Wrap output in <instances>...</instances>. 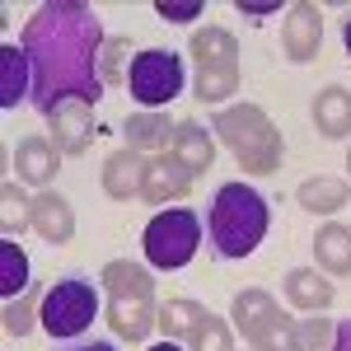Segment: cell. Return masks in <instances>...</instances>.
<instances>
[{
  "label": "cell",
  "instance_id": "e0dca14e",
  "mask_svg": "<svg viewBox=\"0 0 351 351\" xmlns=\"http://www.w3.org/2000/svg\"><path fill=\"white\" fill-rule=\"evenodd\" d=\"M314 127H319V136H328V141L351 136V89L328 84V89L314 94Z\"/></svg>",
  "mask_w": 351,
  "mask_h": 351
},
{
  "label": "cell",
  "instance_id": "d590c367",
  "mask_svg": "<svg viewBox=\"0 0 351 351\" xmlns=\"http://www.w3.org/2000/svg\"><path fill=\"white\" fill-rule=\"evenodd\" d=\"M342 43H347V56H351V19H347V28H342Z\"/></svg>",
  "mask_w": 351,
  "mask_h": 351
},
{
  "label": "cell",
  "instance_id": "3957f363",
  "mask_svg": "<svg viewBox=\"0 0 351 351\" xmlns=\"http://www.w3.org/2000/svg\"><path fill=\"white\" fill-rule=\"evenodd\" d=\"M104 295H108V328L127 342H145L160 324L155 309V281L141 263H108L104 267Z\"/></svg>",
  "mask_w": 351,
  "mask_h": 351
},
{
  "label": "cell",
  "instance_id": "f546056e",
  "mask_svg": "<svg viewBox=\"0 0 351 351\" xmlns=\"http://www.w3.org/2000/svg\"><path fill=\"white\" fill-rule=\"evenodd\" d=\"M192 351H239V347H234V332L225 319H206V328L192 337Z\"/></svg>",
  "mask_w": 351,
  "mask_h": 351
},
{
  "label": "cell",
  "instance_id": "4dcf8cb0",
  "mask_svg": "<svg viewBox=\"0 0 351 351\" xmlns=\"http://www.w3.org/2000/svg\"><path fill=\"white\" fill-rule=\"evenodd\" d=\"M155 14L173 19V24H188V19L202 14V0H183V5H178V0H160V5H155Z\"/></svg>",
  "mask_w": 351,
  "mask_h": 351
},
{
  "label": "cell",
  "instance_id": "83f0119b",
  "mask_svg": "<svg viewBox=\"0 0 351 351\" xmlns=\"http://www.w3.org/2000/svg\"><path fill=\"white\" fill-rule=\"evenodd\" d=\"M33 304H43V295H38L33 286H28L19 300H5V319H0V324H5L10 337H24L28 328H33Z\"/></svg>",
  "mask_w": 351,
  "mask_h": 351
},
{
  "label": "cell",
  "instance_id": "7a4b0ae2",
  "mask_svg": "<svg viewBox=\"0 0 351 351\" xmlns=\"http://www.w3.org/2000/svg\"><path fill=\"white\" fill-rule=\"evenodd\" d=\"M267 197L248 183H225L211 197V211H206V234L211 248L220 258H248L258 243L267 239Z\"/></svg>",
  "mask_w": 351,
  "mask_h": 351
},
{
  "label": "cell",
  "instance_id": "8d00e7d4",
  "mask_svg": "<svg viewBox=\"0 0 351 351\" xmlns=\"http://www.w3.org/2000/svg\"><path fill=\"white\" fill-rule=\"evenodd\" d=\"M347 164H351V160H347Z\"/></svg>",
  "mask_w": 351,
  "mask_h": 351
},
{
  "label": "cell",
  "instance_id": "9a60e30c",
  "mask_svg": "<svg viewBox=\"0 0 351 351\" xmlns=\"http://www.w3.org/2000/svg\"><path fill=\"white\" fill-rule=\"evenodd\" d=\"M33 230L43 234L47 243H71L75 234V211L61 192H38L33 197Z\"/></svg>",
  "mask_w": 351,
  "mask_h": 351
},
{
  "label": "cell",
  "instance_id": "1f68e13d",
  "mask_svg": "<svg viewBox=\"0 0 351 351\" xmlns=\"http://www.w3.org/2000/svg\"><path fill=\"white\" fill-rule=\"evenodd\" d=\"M332 351H351V319L347 324H337V347Z\"/></svg>",
  "mask_w": 351,
  "mask_h": 351
},
{
  "label": "cell",
  "instance_id": "d4e9b609",
  "mask_svg": "<svg viewBox=\"0 0 351 351\" xmlns=\"http://www.w3.org/2000/svg\"><path fill=\"white\" fill-rule=\"evenodd\" d=\"M0 230H5V239H19V230H33V197L14 188V183H5L0 188Z\"/></svg>",
  "mask_w": 351,
  "mask_h": 351
},
{
  "label": "cell",
  "instance_id": "603a6c76",
  "mask_svg": "<svg viewBox=\"0 0 351 351\" xmlns=\"http://www.w3.org/2000/svg\"><path fill=\"white\" fill-rule=\"evenodd\" d=\"M295 202L304 211H314V216H332V211H342L351 202V192L342 178H304L295 192Z\"/></svg>",
  "mask_w": 351,
  "mask_h": 351
},
{
  "label": "cell",
  "instance_id": "2e32d148",
  "mask_svg": "<svg viewBox=\"0 0 351 351\" xmlns=\"http://www.w3.org/2000/svg\"><path fill=\"white\" fill-rule=\"evenodd\" d=\"M197 183L183 164L173 160V155H160V160H150V173H145V202H155V206H164V202H178V197H188V188Z\"/></svg>",
  "mask_w": 351,
  "mask_h": 351
},
{
  "label": "cell",
  "instance_id": "9c48e42d",
  "mask_svg": "<svg viewBox=\"0 0 351 351\" xmlns=\"http://www.w3.org/2000/svg\"><path fill=\"white\" fill-rule=\"evenodd\" d=\"M52 127V145L61 155H84L94 141V104L89 99H61L43 112Z\"/></svg>",
  "mask_w": 351,
  "mask_h": 351
},
{
  "label": "cell",
  "instance_id": "277c9868",
  "mask_svg": "<svg viewBox=\"0 0 351 351\" xmlns=\"http://www.w3.org/2000/svg\"><path fill=\"white\" fill-rule=\"evenodd\" d=\"M220 145L239 160L248 173H276L281 164V132L271 127V117L258 104H239V108H220L211 117Z\"/></svg>",
  "mask_w": 351,
  "mask_h": 351
},
{
  "label": "cell",
  "instance_id": "44dd1931",
  "mask_svg": "<svg viewBox=\"0 0 351 351\" xmlns=\"http://www.w3.org/2000/svg\"><path fill=\"white\" fill-rule=\"evenodd\" d=\"M286 300L295 309H304V314H319V309L332 304V281L319 276L314 267H295V271H286Z\"/></svg>",
  "mask_w": 351,
  "mask_h": 351
},
{
  "label": "cell",
  "instance_id": "d6a6232c",
  "mask_svg": "<svg viewBox=\"0 0 351 351\" xmlns=\"http://www.w3.org/2000/svg\"><path fill=\"white\" fill-rule=\"evenodd\" d=\"M239 14H253V19H263V14H276V5H239Z\"/></svg>",
  "mask_w": 351,
  "mask_h": 351
},
{
  "label": "cell",
  "instance_id": "30bf717a",
  "mask_svg": "<svg viewBox=\"0 0 351 351\" xmlns=\"http://www.w3.org/2000/svg\"><path fill=\"white\" fill-rule=\"evenodd\" d=\"M281 47H286L291 61H314V56H319V47H324V14H319V5L300 0V5L286 10Z\"/></svg>",
  "mask_w": 351,
  "mask_h": 351
},
{
  "label": "cell",
  "instance_id": "8fae6325",
  "mask_svg": "<svg viewBox=\"0 0 351 351\" xmlns=\"http://www.w3.org/2000/svg\"><path fill=\"white\" fill-rule=\"evenodd\" d=\"M169 155L183 164L192 178H202V173L216 164V141H211V132H206L202 122L183 117V122L173 127V145H169Z\"/></svg>",
  "mask_w": 351,
  "mask_h": 351
},
{
  "label": "cell",
  "instance_id": "ba28073f",
  "mask_svg": "<svg viewBox=\"0 0 351 351\" xmlns=\"http://www.w3.org/2000/svg\"><path fill=\"white\" fill-rule=\"evenodd\" d=\"M127 89H132V99L141 104L145 112L164 108L169 99H178V89H183V61L173 52H136L132 56V75H127Z\"/></svg>",
  "mask_w": 351,
  "mask_h": 351
},
{
  "label": "cell",
  "instance_id": "5bb4252c",
  "mask_svg": "<svg viewBox=\"0 0 351 351\" xmlns=\"http://www.w3.org/2000/svg\"><path fill=\"white\" fill-rule=\"evenodd\" d=\"M61 169V150L52 145V136H28L14 145V173L24 183H52Z\"/></svg>",
  "mask_w": 351,
  "mask_h": 351
},
{
  "label": "cell",
  "instance_id": "52a82bcc",
  "mask_svg": "<svg viewBox=\"0 0 351 351\" xmlns=\"http://www.w3.org/2000/svg\"><path fill=\"white\" fill-rule=\"evenodd\" d=\"M38 319H43V328L52 337H80L84 328L99 319V291L89 281H80V276L56 281L38 304Z\"/></svg>",
  "mask_w": 351,
  "mask_h": 351
},
{
  "label": "cell",
  "instance_id": "ac0fdd59",
  "mask_svg": "<svg viewBox=\"0 0 351 351\" xmlns=\"http://www.w3.org/2000/svg\"><path fill=\"white\" fill-rule=\"evenodd\" d=\"M33 99V66L24 47H0V108H19Z\"/></svg>",
  "mask_w": 351,
  "mask_h": 351
},
{
  "label": "cell",
  "instance_id": "6da1fadb",
  "mask_svg": "<svg viewBox=\"0 0 351 351\" xmlns=\"http://www.w3.org/2000/svg\"><path fill=\"white\" fill-rule=\"evenodd\" d=\"M104 24L80 0H52L24 24V56L33 66V104L47 112L61 99H89L99 104V52H104Z\"/></svg>",
  "mask_w": 351,
  "mask_h": 351
},
{
  "label": "cell",
  "instance_id": "e575fe53",
  "mask_svg": "<svg viewBox=\"0 0 351 351\" xmlns=\"http://www.w3.org/2000/svg\"><path fill=\"white\" fill-rule=\"evenodd\" d=\"M150 351H183L178 342H160V347H150Z\"/></svg>",
  "mask_w": 351,
  "mask_h": 351
},
{
  "label": "cell",
  "instance_id": "f1b7e54d",
  "mask_svg": "<svg viewBox=\"0 0 351 351\" xmlns=\"http://www.w3.org/2000/svg\"><path fill=\"white\" fill-rule=\"evenodd\" d=\"M332 347H337V324L309 314V319L300 324V351H332Z\"/></svg>",
  "mask_w": 351,
  "mask_h": 351
},
{
  "label": "cell",
  "instance_id": "836d02e7",
  "mask_svg": "<svg viewBox=\"0 0 351 351\" xmlns=\"http://www.w3.org/2000/svg\"><path fill=\"white\" fill-rule=\"evenodd\" d=\"M71 351H117L112 342H89V347H71Z\"/></svg>",
  "mask_w": 351,
  "mask_h": 351
},
{
  "label": "cell",
  "instance_id": "484cf974",
  "mask_svg": "<svg viewBox=\"0 0 351 351\" xmlns=\"http://www.w3.org/2000/svg\"><path fill=\"white\" fill-rule=\"evenodd\" d=\"M239 89V66H206L197 71V99L202 104H220Z\"/></svg>",
  "mask_w": 351,
  "mask_h": 351
},
{
  "label": "cell",
  "instance_id": "4fadbf2b",
  "mask_svg": "<svg viewBox=\"0 0 351 351\" xmlns=\"http://www.w3.org/2000/svg\"><path fill=\"white\" fill-rule=\"evenodd\" d=\"M173 127L178 122H169L164 112H136V117L122 122V141L136 155H164L173 145Z\"/></svg>",
  "mask_w": 351,
  "mask_h": 351
},
{
  "label": "cell",
  "instance_id": "8992f818",
  "mask_svg": "<svg viewBox=\"0 0 351 351\" xmlns=\"http://www.w3.org/2000/svg\"><path fill=\"white\" fill-rule=\"evenodd\" d=\"M145 263L160 271H178L192 263L197 243H202V225L188 206H164L155 211V220L145 225Z\"/></svg>",
  "mask_w": 351,
  "mask_h": 351
},
{
  "label": "cell",
  "instance_id": "d6986e66",
  "mask_svg": "<svg viewBox=\"0 0 351 351\" xmlns=\"http://www.w3.org/2000/svg\"><path fill=\"white\" fill-rule=\"evenodd\" d=\"M192 61H197V71H206V66H239V43H234V33L230 28H197L188 43Z\"/></svg>",
  "mask_w": 351,
  "mask_h": 351
},
{
  "label": "cell",
  "instance_id": "7402d4cb",
  "mask_svg": "<svg viewBox=\"0 0 351 351\" xmlns=\"http://www.w3.org/2000/svg\"><path fill=\"white\" fill-rule=\"evenodd\" d=\"M314 263L332 276H351V230L347 225H324L314 234Z\"/></svg>",
  "mask_w": 351,
  "mask_h": 351
},
{
  "label": "cell",
  "instance_id": "ffe728a7",
  "mask_svg": "<svg viewBox=\"0 0 351 351\" xmlns=\"http://www.w3.org/2000/svg\"><path fill=\"white\" fill-rule=\"evenodd\" d=\"M206 304L202 300H164V309H160V328H164V337L169 342H192L202 328H206Z\"/></svg>",
  "mask_w": 351,
  "mask_h": 351
},
{
  "label": "cell",
  "instance_id": "4316f807",
  "mask_svg": "<svg viewBox=\"0 0 351 351\" xmlns=\"http://www.w3.org/2000/svg\"><path fill=\"white\" fill-rule=\"evenodd\" d=\"M127 52H132L127 38H108V43H104V52H99V80H104V84H122L127 75H132Z\"/></svg>",
  "mask_w": 351,
  "mask_h": 351
},
{
  "label": "cell",
  "instance_id": "cb8c5ba5",
  "mask_svg": "<svg viewBox=\"0 0 351 351\" xmlns=\"http://www.w3.org/2000/svg\"><path fill=\"white\" fill-rule=\"evenodd\" d=\"M24 291H28V258L14 239H5L0 243V295L14 300V295H24Z\"/></svg>",
  "mask_w": 351,
  "mask_h": 351
},
{
  "label": "cell",
  "instance_id": "5b68a950",
  "mask_svg": "<svg viewBox=\"0 0 351 351\" xmlns=\"http://www.w3.org/2000/svg\"><path fill=\"white\" fill-rule=\"evenodd\" d=\"M230 314H234V328L248 342V351H300V324L276 309L267 291H239Z\"/></svg>",
  "mask_w": 351,
  "mask_h": 351
},
{
  "label": "cell",
  "instance_id": "7c38bea8",
  "mask_svg": "<svg viewBox=\"0 0 351 351\" xmlns=\"http://www.w3.org/2000/svg\"><path fill=\"white\" fill-rule=\"evenodd\" d=\"M145 173H150V160H145V155L117 150V155H108V164H104V192H108L112 202H132V197L145 192Z\"/></svg>",
  "mask_w": 351,
  "mask_h": 351
}]
</instances>
